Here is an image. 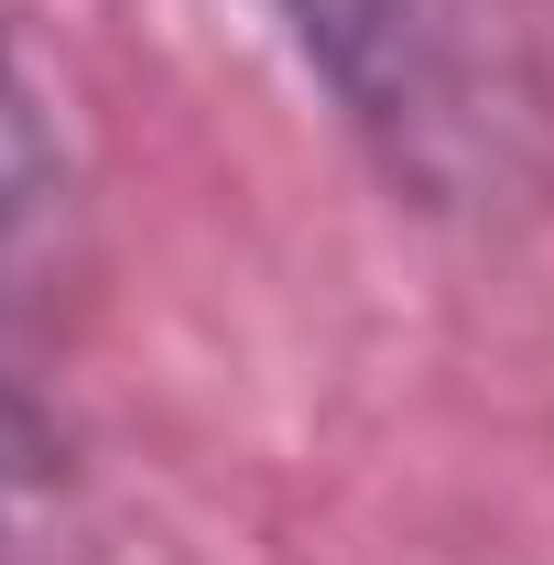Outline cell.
Wrapping results in <instances>:
<instances>
[{
    "label": "cell",
    "instance_id": "1",
    "mask_svg": "<svg viewBox=\"0 0 554 565\" xmlns=\"http://www.w3.org/2000/svg\"><path fill=\"white\" fill-rule=\"evenodd\" d=\"M305 87L424 217H489L533 185V76L489 0H262Z\"/></svg>",
    "mask_w": 554,
    "mask_h": 565
},
{
    "label": "cell",
    "instance_id": "2",
    "mask_svg": "<svg viewBox=\"0 0 554 565\" xmlns=\"http://www.w3.org/2000/svg\"><path fill=\"white\" fill-rule=\"evenodd\" d=\"M0 565H98V511L55 403L0 359Z\"/></svg>",
    "mask_w": 554,
    "mask_h": 565
},
{
    "label": "cell",
    "instance_id": "3",
    "mask_svg": "<svg viewBox=\"0 0 554 565\" xmlns=\"http://www.w3.org/2000/svg\"><path fill=\"white\" fill-rule=\"evenodd\" d=\"M66 228V141H55V109L22 66L11 22H0V282H22Z\"/></svg>",
    "mask_w": 554,
    "mask_h": 565
}]
</instances>
